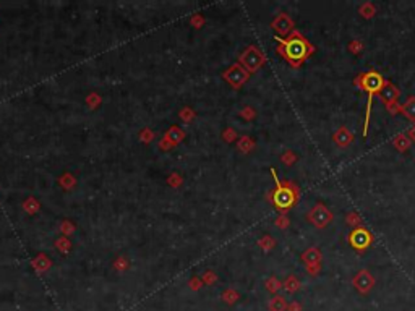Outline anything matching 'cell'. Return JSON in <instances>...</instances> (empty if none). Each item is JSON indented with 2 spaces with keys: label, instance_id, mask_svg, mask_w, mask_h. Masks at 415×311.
Segmentation results:
<instances>
[{
  "label": "cell",
  "instance_id": "6da1fadb",
  "mask_svg": "<svg viewBox=\"0 0 415 311\" xmlns=\"http://www.w3.org/2000/svg\"><path fill=\"white\" fill-rule=\"evenodd\" d=\"M274 39L279 44L277 52L292 65V67H300V65L315 52L313 44H311L303 34H300L298 31H294L285 39L279 37V36H276Z\"/></svg>",
  "mask_w": 415,
  "mask_h": 311
},
{
  "label": "cell",
  "instance_id": "7a4b0ae2",
  "mask_svg": "<svg viewBox=\"0 0 415 311\" xmlns=\"http://www.w3.org/2000/svg\"><path fill=\"white\" fill-rule=\"evenodd\" d=\"M386 80L381 76V73L375 70H370L367 73H362L355 78L354 84H357L362 91H365L368 99H367V110H365V123H363V136H367L368 133V125H370V114H372V102L373 96L380 94V91L385 86Z\"/></svg>",
  "mask_w": 415,
  "mask_h": 311
},
{
  "label": "cell",
  "instance_id": "3957f363",
  "mask_svg": "<svg viewBox=\"0 0 415 311\" xmlns=\"http://www.w3.org/2000/svg\"><path fill=\"white\" fill-rule=\"evenodd\" d=\"M271 175L276 181V190L271 193L272 203H274L277 211H281V212L289 211L290 207L298 201V196H300V194H298V188L292 183V181H285V183H282V181L277 178V173L274 168H271Z\"/></svg>",
  "mask_w": 415,
  "mask_h": 311
},
{
  "label": "cell",
  "instance_id": "277c9868",
  "mask_svg": "<svg viewBox=\"0 0 415 311\" xmlns=\"http://www.w3.org/2000/svg\"><path fill=\"white\" fill-rule=\"evenodd\" d=\"M307 219L311 225H315L316 229H326V227L333 222V212L329 211L328 206L323 203H316L307 214Z\"/></svg>",
  "mask_w": 415,
  "mask_h": 311
},
{
  "label": "cell",
  "instance_id": "5b68a950",
  "mask_svg": "<svg viewBox=\"0 0 415 311\" xmlns=\"http://www.w3.org/2000/svg\"><path fill=\"white\" fill-rule=\"evenodd\" d=\"M347 242L355 251H365L368 246L372 245L373 237H372V233H370V230H367L365 227H357V229H354L349 233Z\"/></svg>",
  "mask_w": 415,
  "mask_h": 311
},
{
  "label": "cell",
  "instance_id": "8992f818",
  "mask_svg": "<svg viewBox=\"0 0 415 311\" xmlns=\"http://www.w3.org/2000/svg\"><path fill=\"white\" fill-rule=\"evenodd\" d=\"M321 251L316 248V246H310L303 253H302V261L307 266L308 274L311 276H318L321 271Z\"/></svg>",
  "mask_w": 415,
  "mask_h": 311
},
{
  "label": "cell",
  "instance_id": "52a82bcc",
  "mask_svg": "<svg viewBox=\"0 0 415 311\" xmlns=\"http://www.w3.org/2000/svg\"><path fill=\"white\" fill-rule=\"evenodd\" d=\"M352 285L355 287V290L359 292V294L367 295L375 287V277L372 276V272H370V271L362 269V271H359L352 277Z\"/></svg>",
  "mask_w": 415,
  "mask_h": 311
},
{
  "label": "cell",
  "instance_id": "ba28073f",
  "mask_svg": "<svg viewBox=\"0 0 415 311\" xmlns=\"http://www.w3.org/2000/svg\"><path fill=\"white\" fill-rule=\"evenodd\" d=\"M354 140H355V136H354V133L350 132L347 127H339L334 132V135H333L334 145L337 148H342V149L344 148H349L354 143Z\"/></svg>",
  "mask_w": 415,
  "mask_h": 311
},
{
  "label": "cell",
  "instance_id": "9c48e42d",
  "mask_svg": "<svg viewBox=\"0 0 415 311\" xmlns=\"http://www.w3.org/2000/svg\"><path fill=\"white\" fill-rule=\"evenodd\" d=\"M272 28L277 31L279 37L289 34V32L294 29V21L290 19V16H287L285 13H281L274 21H272Z\"/></svg>",
  "mask_w": 415,
  "mask_h": 311
},
{
  "label": "cell",
  "instance_id": "30bf717a",
  "mask_svg": "<svg viewBox=\"0 0 415 311\" xmlns=\"http://www.w3.org/2000/svg\"><path fill=\"white\" fill-rule=\"evenodd\" d=\"M243 62H245L246 67H248V68L253 71V70H256V68L261 67V63L264 62V57H263V54H261V52H259L258 49L250 47L248 50L245 52Z\"/></svg>",
  "mask_w": 415,
  "mask_h": 311
},
{
  "label": "cell",
  "instance_id": "8fae6325",
  "mask_svg": "<svg viewBox=\"0 0 415 311\" xmlns=\"http://www.w3.org/2000/svg\"><path fill=\"white\" fill-rule=\"evenodd\" d=\"M401 94V91L394 86V84L391 81H388L385 83V86H383V89L380 91V97L383 99V102L385 104H389V102H398V97Z\"/></svg>",
  "mask_w": 415,
  "mask_h": 311
},
{
  "label": "cell",
  "instance_id": "7c38bea8",
  "mask_svg": "<svg viewBox=\"0 0 415 311\" xmlns=\"http://www.w3.org/2000/svg\"><path fill=\"white\" fill-rule=\"evenodd\" d=\"M401 112L404 114L407 120L415 123V96H409L407 101L401 106Z\"/></svg>",
  "mask_w": 415,
  "mask_h": 311
},
{
  "label": "cell",
  "instance_id": "4fadbf2b",
  "mask_svg": "<svg viewBox=\"0 0 415 311\" xmlns=\"http://www.w3.org/2000/svg\"><path fill=\"white\" fill-rule=\"evenodd\" d=\"M411 145H412V141L409 140L407 135L399 133V135H396L394 138H393V146L398 149L399 153H406L407 149L411 148Z\"/></svg>",
  "mask_w": 415,
  "mask_h": 311
},
{
  "label": "cell",
  "instance_id": "5bb4252c",
  "mask_svg": "<svg viewBox=\"0 0 415 311\" xmlns=\"http://www.w3.org/2000/svg\"><path fill=\"white\" fill-rule=\"evenodd\" d=\"M359 13L360 15L365 18V19H370V18H373L376 15V6L372 3V2H365L363 3L360 8H359Z\"/></svg>",
  "mask_w": 415,
  "mask_h": 311
},
{
  "label": "cell",
  "instance_id": "9a60e30c",
  "mask_svg": "<svg viewBox=\"0 0 415 311\" xmlns=\"http://www.w3.org/2000/svg\"><path fill=\"white\" fill-rule=\"evenodd\" d=\"M346 222L347 225L350 227H354V229H357V227H362V217L359 216V212H355V211H350L347 216H346Z\"/></svg>",
  "mask_w": 415,
  "mask_h": 311
},
{
  "label": "cell",
  "instance_id": "2e32d148",
  "mask_svg": "<svg viewBox=\"0 0 415 311\" xmlns=\"http://www.w3.org/2000/svg\"><path fill=\"white\" fill-rule=\"evenodd\" d=\"M285 308H287V303H285V300L282 297H276L274 300L271 302V310L272 311H285Z\"/></svg>",
  "mask_w": 415,
  "mask_h": 311
},
{
  "label": "cell",
  "instance_id": "e0dca14e",
  "mask_svg": "<svg viewBox=\"0 0 415 311\" xmlns=\"http://www.w3.org/2000/svg\"><path fill=\"white\" fill-rule=\"evenodd\" d=\"M347 49H349L350 52H352L354 55H359L360 52L363 50V44L359 41V39H354V41H350V42H349Z\"/></svg>",
  "mask_w": 415,
  "mask_h": 311
},
{
  "label": "cell",
  "instance_id": "ac0fdd59",
  "mask_svg": "<svg viewBox=\"0 0 415 311\" xmlns=\"http://www.w3.org/2000/svg\"><path fill=\"white\" fill-rule=\"evenodd\" d=\"M285 289H287V290L290 292V294H294L295 290L300 289V282H298L294 276H290V277L287 279V282H285Z\"/></svg>",
  "mask_w": 415,
  "mask_h": 311
},
{
  "label": "cell",
  "instance_id": "d6986e66",
  "mask_svg": "<svg viewBox=\"0 0 415 311\" xmlns=\"http://www.w3.org/2000/svg\"><path fill=\"white\" fill-rule=\"evenodd\" d=\"M297 159H298V156H297L294 151H285V153L282 154V162H284V164H287V165L295 164Z\"/></svg>",
  "mask_w": 415,
  "mask_h": 311
},
{
  "label": "cell",
  "instance_id": "ffe728a7",
  "mask_svg": "<svg viewBox=\"0 0 415 311\" xmlns=\"http://www.w3.org/2000/svg\"><path fill=\"white\" fill-rule=\"evenodd\" d=\"M385 106H386V110L391 115H396L398 112H401V106L398 102H389V104H385Z\"/></svg>",
  "mask_w": 415,
  "mask_h": 311
},
{
  "label": "cell",
  "instance_id": "44dd1931",
  "mask_svg": "<svg viewBox=\"0 0 415 311\" xmlns=\"http://www.w3.org/2000/svg\"><path fill=\"white\" fill-rule=\"evenodd\" d=\"M276 224H277L279 227H281V229H285V227L289 225V219L285 217V216H281V217H279V219L276 220Z\"/></svg>",
  "mask_w": 415,
  "mask_h": 311
},
{
  "label": "cell",
  "instance_id": "7402d4cb",
  "mask_svg": "<svg viewBox=\"0 0 415 311\" xmlns=\"http://www.w3.org/2000/svg\"><path fill=\"white\" fill-rule=\"evenodd\" d=\"M407 136H409V140H411L412 143H415V123L407 130Z\"/></svg>",
  "mask_w": 415,
  "mask_h": 311
},
{
  "label": "cell",
  "instance_id": "603a6c76",
  "mask_svg": "<svg viewBox=\"0 0 415 311\" xmlns=\"http://www.w3.org/2000/svg\"><path fill=\"white\" fill-rule=\"evenodd\" d=\"M289 310H290V311H300V310H302V307H300V305H298L297 302H294V303L290 305V308H289Z\"/></svg>",
  "mask_w": 415,
  "mask_h": 311
}]
</instances>
